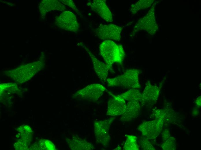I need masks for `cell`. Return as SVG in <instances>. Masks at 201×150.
Listing matches in <instances>:
<instances>
[{
    "label": "cell",
    "instance_id": "28",
    "mask_svg": "<svg viewBox=\"0 0 201 150\" xmlns=\"http://www.w3.org/2000/svg\"><path fill=\"white\" fill-rule=\"evenodd\" d=\"M196 103L198 106H201V96L199 97L197 99L196 101Z\"/></svg>",
    "mask_w": 201,
    "mask_h": 150
},
{
    "label": "cell",
    "instance_id": "19",
    "mask_svg": "<svg viewBox=\"0 0 201 150\" xmlns=\"http://www.w3.org/2000/svg\"><path fill=\"white\" fill-rule=\"evenodd\" d=\"M137 137L134 135H127L126 140L123 147L124 150H138L139 149L137 143Z\"/></svg>",
    "mask_w": 201,
    "mask_h": 150
},
{
    "label": "cell",
    "instance_id": "26",
    "mask_svg": "<svg viewBox=\"0 0 201 150\" xmlns=\"http://www.w3.org/2000/svg\"><path fill=\"white\" fill-rule=\"evenodd\" d=\"M153 115L156 119H162L165 115V112L161 109H157L153 112Z\"/></svg>",
    "mask_w": 201,
    "mask_h": 150
},
{
    "label": "cell",
    "instance_id": "29",
    "mask_svg": "<svg viewBox=\"0 0 201 150\" xmlns=\"http://www.w3.org/2000/svg\"><path fill=\"white\" fill-rule=\"evenodd\" d=\"M199 113V110L196 108H194L193 111V115L195 116L198 115Z\"/></svg>",
    "mask_w": 201,
    "mask_h": 150
},
{
    "label": "cell",
    "instance_id": "11",
    "mask_svg": "<svg viewBox=\"0 0 201 150\" xmlns=\"http://www.w3.org/2000/svg\"><path fill=\"white\" fill-rule=\"evenodd\" d=\"M87 5L102 18L108 22H112L113 17L112 13L105 0H94L89 2Z\"/></svg>",
    "mask_w": 201,
    "mask_h": 150
},
{
    "label": "cell",
    "instance_id": "15",
    "mask_svg": "<svg viewBox=\"0 0 201 150\" xmlns=\"http://www.w3.org/2000/svg\"><path fill=\"white\" fill-rule=\"evenodd\" d=\"M67 143L72 150H88L94 149L92 143L76 136L68 139Z\"/></svg>",
    "mask_w": 201,
    "mask_h": 150
},
{
    "label": "cell",
    "instance_id": "3",
    "mask_svg": "<svg viewBox=\"0 0 201 150\" xmlns=\"http://www.w3.org/2000/svg\"><path fill=\"white\" fill-rule=\"evenodd\" d=\"M40 63L34 62L23 66L9 72L11 77L19 82L30 79L41 68Z\"/></svg>",
    "mask_w": 201,
    "mask_h": 150
},
{
    "label": "cell",
    "instance_id": "10",
    "mask_svg": "<svg viewBox=\"0 0 201 150\" xmlns=\"http://www.w3.org/2000/svg\"><path fill=\"white\" fill-rule=\"evenodd\" d=\"M111 96L108 101L107 115L115 116L122 115L126 108L125 101L118 95H115L110 92Z\"/></svg>",
    "mask_w": 201,
    "mask_h": 150
},
{
    "label": "cell",
    "instance_id": "21",
    "mask_svg": "<svg viewBox=\"0 0 201 150\" xmlns=\"http://www.w3.org/2000/svg\"><path fill=\"white\" fill-rule=\"evenodd\" d=\"M176 143L175 138L170 137L161 145V147L163 150H175L176 149Z\"/></svg>",
    "mask_w": 201,
    "mask_h": 150
},
{
    "label": "cell",
    "instance_id": "7",
    "mask_svg": "<svg viewBox=\"0 0 201 150\" xmlns=\"http://www.w3.org/2000/svg\"><path fill=\"white\" fill-rule=\"evenodd\" d=\"M156 25L154 15V7L152 6L147 14L139 20L134 25L130 36H133L139 31L142 30L150 34H153L156 30Z\"/></svg>",
    "mask_w": 201,
    "mask_h": 150
},
{
    "label": "cell",
    "instance_id": "2",
    "mask_svg": "<svg viewBox=\"0 0 201 150\" xmlns=\"http://www.w3.org/2000/svg\"><path fill=\"white\" fill-rule=\"evenodd\" d=\"M139 70L130 69L120 76L114 78H107L106 81L109 86H118L130 89L139 88Z\"/></svg>",
    "mask_w": 201,
    "mask_h": 150
},
{
    "label": "cell",
    "instance_id": "4",
    "mask_svg": "<svg viewBox=\"0 0 201 150\" xmlns=\"http://www.w3.org/2000/svg\"><path fill=\"white\" fill-rule=\"evenodd\" d=\"M106 90V88L101 84H93L79 90L74 96L85 101L95 102L102 96Z\"/></svg>",
    "mask_w": 201,
    "mask_h": 150
},
{
    "label": "cell",
    "instance_id": "14",
    "mask_svg": "<svg viewBox=\"0 0 201 150\" xmlns=\"http://www.w3.org/2000/svg\"><path fill=\"white\" fill-rule=\"evenodd\" d=\"M138 102L129 101L126 103V108L124 113L121 115V121H129L133 120L138 116L141 105Z\"/></svg>",
    "mask_w": 201,
    "mask_h": 150
},
{
    "label": "cell",
    "instance_id": "22",
    "mask_svg": "<svg viewBox=\"0 0 201 150\" xmlns=\"http://www.w3.org/2000/svg\"><path fill=\"white\" fill-rule=\"evenodd\" d=\"M39 147L41 150H55L56 148L54 145L50 141L42 139L39 141Z\"/></svg>",
    "mask_w": 201,
    "mask_h": 150
},
{
    "label": "cell",
    "instance_id": "13",
    "mask_svg": "<svg viewBox=\"0 0 201 150\" xmlns=\"http://www.w3.org/2000/svg\"><path fill=\"white\" fill-rule=\"evenodd\" d=\"M159 93V88L156 86L151 85L148 81L142 94L141 104L153 105L158 98Z\"/></svg>",
    "mask_w": 201,
    "mask_h": 150
},
{
    "label": "cell",
    "instance_id": "8",
    "mask_svg": "<svg viewBox=\"0 0 201 150\" xmlns=\"http://www.w3.org/2000/svg\"><path fill=\"white\" fill-rule=\"evenodd\" d=\"M163 125V119H156L143 122L138 126V130L144 137L148 139H153L160 134Z\"/></svg>",
    "mask_w": 201,
    "mask_h": 150
},
{
    "label": "cell",
    "instance_id": "24",
    "mask_svg": "<svg viewBox=\"0 0 201 150\" xmlns=\"http://www.w3.org/2000/svg\"><path fill=\"white\" fill-rule=\"evenodd\" d=\"M64 4L68 5L74 10L77 13L80 14L79 10L76 7L73 1L71 0H60Z\"/></svg>",
    "mask_w": 201,
    "mask_h": 150
},
{
    "label": "cell",
    "instance_id": "25",
    "mask_svg": "<svg viewBox=\"0 0 201 150\" xmlns=\"http://www.w3.org/2000/svg\"><path fill=\"white\" fill-rule=\"evenodd\" d=\"M26 142L22 140H19L15 144V148L17 150L27 149L28 147Z\"/></svg>",
    "mask_w": 201,
    "mask_h": 150
},
{
    "label": "cell",
    "instance_id": "20",
    "mask_svg": "<svg viewBox=\"0 0 201 150\" xmlns=\"http://www.w3.org/2000/svg\"><path fill=\"white\" fill-rule=\"evenodd\" d=\"M17 131L21 134L23 140L26 142L31 140L32 131L31 128L27 125H23L17 129Z\"/></svg>",
    "mask_w": 201,
    "mask_h": 150
},
{
    "label": "cell",
    "instance_id": "6",
    "mask_svg": "<svg viewBox=\"0 0 201 150\" xmlns=\"http://www.w3.org/2000/svg\"><path fill=\"white\" fill-rule=\"evenodd\" d=\"M123 27L114 24H100L96 29V33L101 40H113L119 41Z\"/></svg>",
    "mask_w": 201,
    "mask_h": 150
},
{
    "label": "cell",
    "instance_id": "17",
    "mask_svg": "<svg viewBox=\"0 0 201 150\" xmlns=\"http://www.w3.org/2000/svg\"><path fill=\"white\" fill-rule=\"evenodd\" d=\"M118 95L125 101L126 100L128 102H138L141 104L142 94L138 89H131Z\"/></svg>",
    "mask_w": 201,
    "mask_h": 150
},
{
    "label": "cell",
    "instance_id": "27",
    "mask_svg": "<svg viewBox=\"0 0 201 150\" xmlns=\"http://www.w3.org/2000/svg\"><path fill=\"white\" fill-rule=\"evenodd\" d=\"M162 137L163 141H165L166 140L170 137V134L169 130L167 129H165L163 132Z\"/></svg>",
    "mask_w": 201,
    "mask_h": 150
},
{
    "label": "cell",
    "instance_id": "16",
    "mask_svg": "<svg viewBox=\"0 0 201 150\" xmlns=\"http://www.w3.org/2000/svg\"><path fill=\"white\" fill-rule=\"evenodd\" d=\"M41 9L43 13L55 10H65V6L57 0H44L41 3Z\"/></svg>",
    "mask_w": 201,
    "mask_h": 150
},
{
    "label": "cell",
    "instance_id": "5",
    "mask_svg": "<svg viewBox=\"0 0 201 150\" xmlns=\"http://www.w3.org/2000/svg\"><path fill=\"white\" fill-rule=\"evenodd\" d=\"M114 117L96 121L94 123V131L96 142L104 146H107L110 140L109 130Z\"/></svg>",
    "mask_w": 201,
    "mask_h": 150
},
{
    "label": "cell",
    "instance_id": "12",
    "mask_svg": "<svg viewBox=\"0 0 201 150\" xmlns=\"http://www.w3.org/2000/svg\"><path fill=\"white\" fill-rule=\"evenodd\" d=\"M83 46L91 58L96 74L101 80L106 81L109 70L111 69L106 63L98 60L86 47Z\"/></svg>",
    "mask_w": 201,
    "mask_h": 150
},
{
    "label": "cell",
    "instance_id": "1",
    "mask_svg": "<svg viewBox=\"0 0 201 150\" xmlns=\"http://www.w3.org/2000/svg\"><path fill=\"white\" fill-rule=\"evenodd\" d=\"M100 54L111 69L115 63L122 64L125 56L122 46L111 40H106L99 46Z\"/></svg>",
    "mask_w": 201,
    "mask_h": 150
},
{
    "label": "cell",
    "instance_id": "9",
    "mask_svg": "<svg viewBox=\"0 0 201 150\" xmlns=\"http://www.w3.org/2000/svg\"><path fill=\"white\" fill-rule=\"evenodd\" d=\"M55 23L58 27L66 31L77 33L79 30L76 16L70 11H65L61 14L56 18Z\"/></svg>",
    "mask_w": 201,
    "mask_h": 150
},
{
    "label": "cell",
    "instance_id": "30",
    "mask_svg": "<svg viewBox=\"0 0 201 150\" xmlns=\"http://www.w3.org/2000/svg\"><path fill=\"white\" fill-rule=\"evenodd\" d=\"M115 150H121V147H117L115 149Z\"/></svg>",
    "mask_w": 201,
    "mask_h": 150
},
{
    "label": "cell",
    "instance_id": "23",
    "mask_svg": "<svg viewBox=\"0 0 201 150\" xmlns=\"http://www.w3.org/2000/svg\"><path fill=\"white\" fill-rule=\"evenodd\" d=\"M140 143L141 146L143 150L155 149L153 145L149 142L148 139L144 137L141 140Z\"/></svg>",
    "mask_w": 201,
    "mask_h": 150
},
{
    "label": "cell",
    "instance_id": "18",
    "mask_svg": "<svg viewBox=\"0 0 201 150\" xmlns=\"http://www.w3.org/2000/svg\"><path fill=\"white\" fill-rule=\"evenodd\" d=\"M153 0H140L136 3L132 4L129 11L132 14L136 13L139 11L147 8L150 6Z\"/></svg>",
    "mask_w": 201,
    "mask_h": 150
}]
</instances>
